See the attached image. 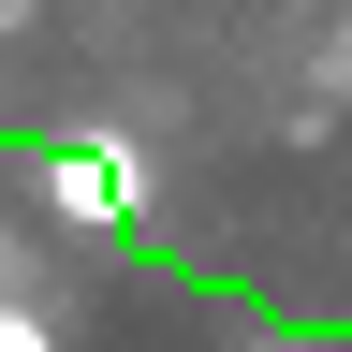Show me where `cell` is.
<instances>
[{
  "mask_svg": "<svg viewBox=\"0 0 352 352\" xmlns=\"http://www.w3.org/2000/svg\"><path fill=\"white\" fill-rule=\"evenodd\" d=\"M44 206H59V235H147V176L118 147H44Z\"/></svg>",
  "mask_w": 352,
  "mask_h": 352,
  "instance_id": "6da1fadb",
  "label": "cell"
},
{
  "mask_svg": "<svg viewBox=\"0 0 352 352\" xmlns=\"http://www.w3.org/2000/svg\"><path fill=\"white\" fill-rule=\"evenodd\" d=\"M0 352H59V338H44V308H15V294H0Z\"/></svg>",
  "mask_w": 352,
  "mask_h": 352,
  "instance_id": "7a4b0ae2",
  "label": "cell"
}]
</instances>
